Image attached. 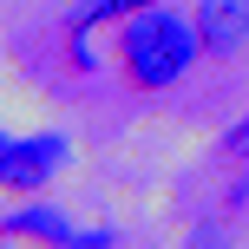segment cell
I'll return each instance as SVG.
<instances>
[{"mask_svg": "<svg viewBox=\"0 0 249 249\" xmlns=\"http://www.w3.org/2000/svg\"><path fill=\"white\" fill-rule=\"evenodd\" d=\"M131 7H158V0H86L72 26L86 33V26H99V20H118V13H131Z\"/></svg>", "mask_w": 249, "mask_h": 249, "instance_id": "5", "label": "cell"}, {"mask_svg": "<svg viewBox=\"0 0 249 249\" xmlns=\"http://www.w3.org/2000/svg\"><path fill=\"white\" fill-rule=\"evenodd\" d=\"M118 53H124V79H131V86L164 92L171 79L190 72V59L203 53V33H197V20H184V13L151 7V13H138V20H124Z\"/></svg>", "mask_w": 249, "mask_h": 249, "instance_id": "1", "label": "cell"}, {"mask_svg": "<svg viewBox=\"0 0 249 249\" xmlns=\"http://www.w3.org/2000/svg\"><path fill=\"white\" fill-rule=\"evenodd\" d=\"M197 33H203V53L236 59L249 46V0H197Z\"/></svg>", "mask_w": 249, "mask_h": 249, "instance_id": "3", "label": "cell"}, {"mask_svg": "<svg viewBox=\"0 0 249 249\" xmlns=\"http://www.w3.org/2000/svg\"><path fill=\"white\" fill-rule=\"evenodd\" d=\"M59 138H33V144H20V138H0V190H39L46 184V171L59 164Z\"/></svg>", "mask_w": 249, "mask_h": 249, "instance_id": "2", "label": "cell"}, {"mask_svg": "<svg viewBox=\"0 0 249 249\" xmlns=\"http://www.w3.org/2000/svg\"><path fill=\"white\" fill-rule=\"evenodd\" d=\"M0 236H7V243H79V230L72 223H66V216L59 210H46V203H26V210H13L7 216V223H0Z\"/></svg>", "mask_w": 249, "mask_h": 249, "instance_id": "4", "label": "cell"}, {"mask_svg": "<svg viewBox=\"0 0 249 249\" xmlns=\"http://www.w3.org/2000/svg\"><path fill=\"white\" fill-rule=\"evenodd\" d=\"M223 158H236V164H249V118H243L236 131L223 138Z\"/></svg>", "mask_w": 249, "mask_h": 249, "instance_id": "6", "label": "cell"}]
</instances>
